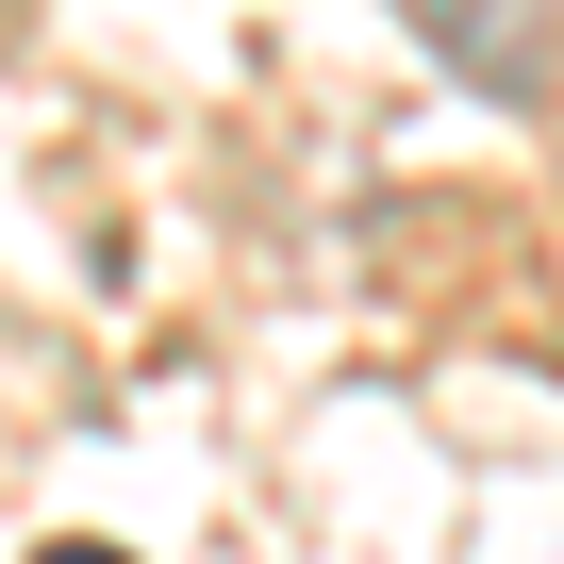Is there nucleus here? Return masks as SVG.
Listing matches in <instances>:
<instances>
[{
    "label": "nucleus",
    "mask_w": 564,
    "mask_h": 564,
    "mask_svg": "<svg viewBox=\"0 0 564 564\" xmlns=\"http://www.w3.org/2000/svg\"><path fill=\"white\" fill-rule=\"evenodd\" d=\"M34 564H133V547H84V531H67V547H34Z\"/></svg>",
    "instance_id": "obj_1"
}]
</instances>
